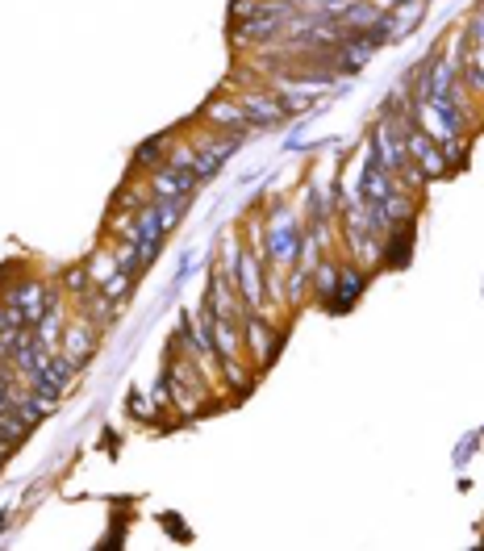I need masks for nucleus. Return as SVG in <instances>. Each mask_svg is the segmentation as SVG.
<instances>
[{
    "label": "nucleus",
    "mask_w": 484,
    "mask_h": 551,
    "mask_svg": "<svg viewBox=\"0 0 484 551\" xmlns=\"http://www.w3.org/2000/svg\"><path fill=\"white\" fill-rule=\"evenodd\" d=\"M292 17H297L292 0H259L242 22H234V43H276Z\"/></svg>",
    "instance_id": "f257e3e1"
},
{
    "label": "nucleus",
    "mask_w": 484,
    "mask_h": 551,
    "mask_svg": "<svg viewBox=\"0 0 484 551\" xmlns=\"http://www.w3.org/2000/svg\"><path fill=\"white\" fill-rule=\"evenodd\" d=\"M301 238L305 234H297L289 209H276V214H271V230H268V263H276V268L292 263L301 255Z\"/></svg>",
    "instance_id": "f03ea898"
},
{
    "label": "nucleus",
    "mask_w": 484,
    "mask_h": 551,
    "mask_svg": "<svg viewBox=\"0 0 484 551\" xmlns=\"http://www.w3.org/2000/svg\"><path fill=\"white\" fill-rule=\"evenodd\" d=\"M238 105H242V113L251 118V126H255V130L280 126V121L289 118V109H284L280 92H242V97H238Z\"/></svg>",
    "instance_id": "7ed1b4c3"
},
{
    "label": "nucleus",
    "mask_w": 484,
    "mask_h": 551,
    "mask_svg": "<svg viewBox=\"0 0 484 551\" xmlns=\"http://www.w3.org/2000/svg\"><path fill=\"white\" fill-rule=\"evenodd\" d=\"M201 118L209 121V126H217V130L242 134V138L255 130V126H251V118L242 113V105H238V97H217V100H209V105L201 109Z\"/></svg>",
    "instance_id": "20e7f679"
},
{
    "label": "nucleus",
    "mask_w": 484,
    "mask_h": 551,
    "mask_svg": "<svg viewBox=\"0 0 484 551\" xmlns=\"http://www.w3.org/2000/svg\"><path fill=\"white\" fill-rule=\"evenodd\" d=\"M196 172L193 167H176V163H163L151 172V201H163V196H188L196 188Z\"/></svg>",
    "instance_id": "39448f33"
},
{
    "label": "nucleus",
    "mask_w": 484,
    "mask_h": 551,
    "mask_svg": "<svg viewBox=\"0 0 484 551\" xmlns=\"http://www.w3.org/2000/svg\"><path fill=\"white\" fill-rule=\"evenodd\" d=\"M242 335H247L242 343L259 356V364L268 367L271 356H276V347H280V338H276V330L268 326V318L259 314V309H247V314H242Z\"/></svg>",
    "instance_id": "423d86ee"
},
{
    "label": "nucleus",
    "mask_w": 484,
    "mask_h": 551,
    "mask_svg": "<svg viewBox=\"0 0 484 551\" xmlns=\"http://www.w3.org/2000/svg\"><path fill=\"white\" fill-rule=\"evenodd\" d=\"M97 330H100V326L88 322V318H80V322L63 326V343H59V351L84 367L88 359H92V351H97Z\"/></svg>",
    "instance_id": "0eeeda50"
},
{
    "label": "nucleus",
    "mask_w": 484,
    "mask_h": 551,
    "mask_svg": "<svg viewBox=\"0 0 484 551\" xmlns=\"http://www.w3.org/2000/svg\"><path fill=\"white\" fill-rule=\"evenodd\" d=\"M234 284H238V297H242V305L247 309H259V297H263V268H259V260L251 255V251H242L238 255V271H234Z\"/></svg>",
    "instance_id": "6e6552de"
},
{
    "label": "nucleus",
    "mask_w": 484,
    "mask_h": 551,
    "mask_svg": "<svg viewBox=\"0 0 484 551\" xmlns=\"http://www.w3.org/2000/svg\"><path fill=\"white\" fill-rule=\"evenodd\" d=\"M364 284H367V276L359 271V263H338V284H334L326 305H330V309H351V305L359 301Z\"/></svg>",
    "instance_id": "1a4fd4ad"
},
{
    "label": "nucleus",
    "mask_w": 484,
    "mask_h": 551,
    "mask_svg": "<svg viewBox=\"0 0 484 551\" xmlns=\"http://www.w3.org/2000/svg\"><path fill=\"white\" fill-rule=\"evenodd\" d=\"M422 13H426V0H413V5H409V0H401V5H397L393 13H384V17H380V25H384L388 43H397V38H405V33L422 22Z\"/></svg>",
    "instance_id": "9d476101"
},
{
    "label": "nucleus",
    "mask_w": 484,
    "mask_h": 551,
    "mask_svg": "<svg viewBox=\"0 0 484 551\" xmlns=\"http://www.w3.org/2000/svg\"><path fill=\"white\" fill-rule=\"evenodd\" d=\"M380 17H384V13H380L376 0H351V5L338 13V25H343V30H372Z\"/></svg>",
    "instance_id": "9b49d317"
},
{
    "label": "nucleus",
    "mask_w": 484,
    "mask_h": 551,
    "mask_svg": "<svg viewBox=\"0 0 484 551\" xmlns=\"http://www.w3.org/2000/svg\"><path fill=\"white\" fill-rule=\"evenodd\" d=\"M63 301L59 305H51L38 322H33V335H38V343L46 347V351H59V338H63Z\"/></svg>",
    "instance_id": "f8f14e48"
},
{
    "label": "nucleus",
    "mask_w": 484,
    "mask_h": 551,
    "mask_svg": "<svg viewBox=\"0 0 484 551\" xmlns=\"http://www.w3.org/2000/svg\"><path fill=\"white\" fill-rule=\"evenodd\" d=\"M84 268H88V276H92V284H109V280H113V276L121 271L118 251H105V247H100L97 255H88V260H84Z\"/></svg>",
    "instance_id": "ddd939ff"
},
{
    "label": "nucleus",
    "mask_w": 484,
    "mask_h": 551,
    "mask_svg": "<svg viewBox=\"0 0 484 551\" xmlns=\"http://www.w3.org/2000/svg\"><path fill=\"white\" fill-rule=\"evenodd\" d=\"M76 372H80V364H76V359H67L63 351H54V356L46 359V376H51L59 389H67V385L76 380Z\"/></svg>",
    "instance_id": "4468645a"
},
{
    "label": "nucleus",
    "mask_w": 484,
    "mask_h": 551,
    "mask_svg": "<svg viewBox=\"0 0 484 551\" xmlns=\"http://www.w3.org/2000/svg\"><path fill=\"white\" fill-rule=\"evenodd\" d=\"M163 151H167V134H159V138H151L147 147H138V151H134V163H138L142 172H155V167H163Z\"/></svg>",
    "instance_id": "2eb2a0df"
},
{
    "label": "nucleus",
    "mask_w": 484,
    "mask_h": 551,
    "mask_svg": "<svg viewBox=\"0 0 484 551\" xmlns=\"http://www.w3.org/2000/svg\"><path fill=\"white\" fill-rule=\"evenodd\" d=\"M184 205H188V196H163V201H155V209H159V226L172 234L176 222L184 217Z\"/></svg>",
    "instance_id": "dca6fc26"
},
{
    "label": "nucleus",
    "mask_w": 484,
    "mask_h": 551,
    "mask_svg": "<svg viewBox=\"0 0 484 551\" xmlns=\"http://www.w3.org/2000/svg\"><path fill=\"white\" fill-rule=\"evenodd\" d=\"M313 289H318V297H322V301H330V292H334V284H338V263H318V268H313Z\"/></svg>",
    "instance_id": "f3484780"
},
{
    "label": "nucleus",
    "mask_w": 484,
    "mask_h": 551,
    "mask_svg": "<svg viewBox=\"0 0 484 551\" xmlns=\"http://www.w3.org/2000/svg\"><path fill=\"white\" fill-rule=\"evenodd\" d=\"M22 326H30V318H25L17 305L0 301V335H13V330H22Z\"/></svg>",
    "instance_id": "a211bd4d"
},
{
    "label": "nucleus",
    "mask_w": 484,
    "mask_h": 551,
    "mask_svg": "<svg viewBox=\"0 0 484 551\" xmlns=\"http://www.w3.org/2000/svg\"><path fill=\"white\" fill-rule=\"evenodd\" d=\"M193 172H196V180H214V176L222 172V159H217V155H209V151H204V147H196Z\"/></svg>",
    "instance_id": "6ab92c4d"
},
{
    "label": "nucleus",
    "mask_w": 484,
    "mask_h": 551,
    "mask_svg": "<svg viewBox=\"0 0 484 551\" xmlns=\"http://www.w3.org/2000/svg\"><path fill=\"white\" fill-rule=\"evenodd\" d=\"M129 284H134V276H129V271H118L109 284H100V297H105V301H121L129 292Z\"/></svg>",
    "instance_id": "aec40b11"
},
{
    "label": "nucleus",
    "mask_w": 484,
    "mask_h": 551,
    "mask_svg": "<svg viewBox=\"0 0 484 551\" xmlns=\"http://www.w3.org/2000/svg\"><path fill=\"white\" fill-rule=\"evenodd\" d=\"M113 205L118 209H142L147 201H142V193H134V188H121V193L113 196Z\"/></svg>",
    "instance_id": "412c9836"
},
{
    "label": "nucleus",
    "mask_w": 484,
    "mask_h": 551,
    "mask_svg": "<svg viewBox=\"0 0 484 551\" xmlns=\"http://www.w3.org/2000/svg\"><path fill=\"white\" fill-rule=\"evenodd\" d=\"M134 413H138V418H151V405H147L142 393H134Z\"/></svg>",
    "instance_id": "4be33fe9"
},
{
    "label": "nucleus",
    "mask_w": 484,
    "mask_h": 551,
    "mask_svg": "<svg viewBox=\"0 0 484 551\" xmlns=\"http://www.w3.org/2000/svg\"><path fill=\"white\" fill-rule=\"evenodd\" d=\"M0 359H9V335H0Z\"/></svg>",
    "instance_id": "5701e85b"
}]
</instances>
